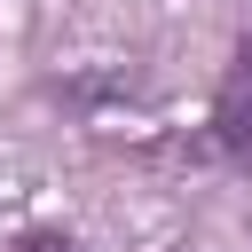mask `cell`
<instances>
[{"label":"cell","mask_w":252,"mask_h":252,"mask_svg":"<svg viewBox=\"0 0 252 252\" xmlns=\"http://www.w3.org/2000/svg\"><path fill=\"white\" fill-rule=\"evenodd\" d=\"M205 134H213V150H220L236 173H252V39H244V47H236V63L220 71Z\"/></svg>","instance_id":"1"},{"label":"cell","mask_w":252,"mask_h":252,"mask_svg":"<svg viewBox=\"0 0 252 252\" xmlns=\"http://www.w3.org/2000/svg\"><path fill=\"white\" fill-rule=\"evenodd\" d=\"M8 252H79V236H71V228H16Z\"/></svg>","instance_id":"2"}]
</instances>
